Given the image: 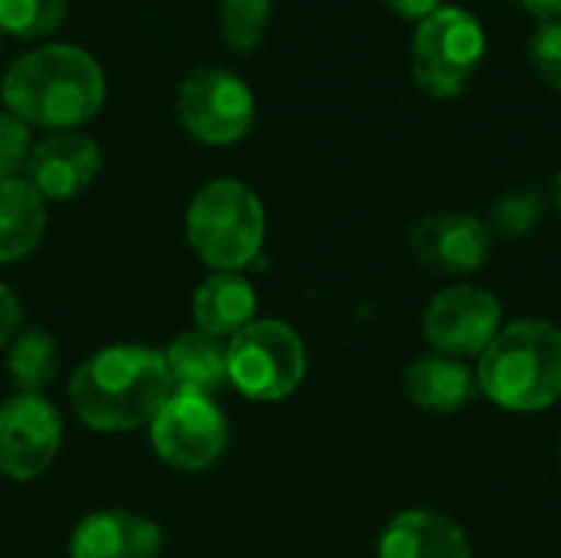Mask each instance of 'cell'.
I'll list each match as a JSON object with an SVG mask.
<instances>
[{"label":"cell","instance_id":"cell-27","mask_svg":"<svg viewBox=\"0 0 561 558\" xmlns=\"http://www.w3.org/2000/svg\"><path fill=\"white\" fill-rule=\"evenodd\" d=\"M523 7H526L539 23L561 20V0H523Z\"/></svg>","mask_w":561,"mask_h":558},{"label":"cell","instance_id":"cell-22","mask_svg":"<svg viewBox=\"0 0 561 558\" xmlns=\"http://www.w3.org/2000/svg\"><path fill=\"white\" fill-rule=\"evenodd\" d=\"M66 20V0H0V33L43 39Z\"/></svg>","mask_w":561,"mask_h":558},{"label":"cell","instance_id":"cell-12","mask_svg":"<svg viewBox=\"0 0 561 558\" xmlns=\"http://www.w3.org/2000/svg\"><path fill=\"white\" fill-rule=\"evenodd\" d=\"M102 171V148L95 138L72 132H49L33 145L26 161V181L39 191L43 201H72L79 197Z\"/></svg>","mask_w":561,"mask_h":558},{"label":"cell","instance_id":"cell-4","mask_svg":"<svg viewBox=\"0 0 561 558\" xmlns=\"http://www.w3.org/2000/svg\"><path fill=\"white\" fill-rule=\"evenodd\" d=\"M184 234L194 257L214 273H240L266 240L263 201L237 178L207 181L184 214Z\"/></svg>","mask_w":561,"mask_h":558},{"label":"cell","instance_id":"cell-24","mask_svg":"<svg viewBox=\"0 0 561 558\" xmlns=\"http://www.w3.org/2000/svg\"><path fill=\"white\" fill-rule=\"evenodd\" d=\"M529 56L539 76L561 92V20L539 23V30L529 39Z\"/></svg>","mask_w":561,"mask_h":558},{"label":"cell","instance_id":"cell-21","mask_svg":"<svg viewBox=\"0 0 561 558\" xmlns=\"http://www.w3.org/2000/svg\"><path fill=\"white\" fill-rule=\"evenodd\" d=\"M273 16V0H220V33L227 49L253 53Z\"/></svg>","mask_w":561,"mask_h":558},{"label":"cell","instance_id":"cell-8","mask_svg":"<svg viewBox=\"0 0 561 558\" xmlns=\"http://www.w3.org/2000/svg\"><path fill=\"white\" fill-rule=\"evenodd\" d=\"M148 431L154 454L178 470L214 467L230 441V428L217 401L194 391H171Z\"/></svg>","mask_w":561,"mask_h":558},{"label":"cell","instance_id":"cell-3","mask_svg":"<svg viewBox=\"0 0 561 558\" xmlns=\"http://www.w3.org/2000/svg\"><path fill=\"white\" fill-rule=\"evenodd\" d=\"M480 391L503 411L536 414L561 398V329L549 319L503 326L477 368Z\"/></svg>","mask_w":561,"mask_h":558},{"label":"cell","instance_id":"cell-14","mask_svg":"<svg viewBox=\"0 0 561 558\" xmlns=\"http://www.w3.org/2000/svg\"><path fill=\"white\" fill-rule=\"evenodd\" d=\"M378 558H473L460 523L434 510L398 513L381 533Z\"/></svg>","mask_w":561,"mask_h":558},{"label":"cell","instance_id":"cell-23","mask_svg":"<svg viewBox=\"0 0 561 558\" xmlns=\"http://www.w3.org/2000/svg\"><path fill=\"white\" fill-rule=\"evenodd\" d=\"M33 128L13 112L0 109V178H20L33 155Z\"/></svg>","mask_w":561,"mask_h":558},{"label":"cell","instance_id":"cell-26","mask_svg":"<svg viewBox=\"0 0 561 558\" xmlns=\"http://www.w3.org/2000/svg\"><path fill=\"white\" fill-rule=\"evenodd\" d=\"M398 16H404V20H414V23H421L424 16H431L434 10H440L444 7V0H385Z\"/></svg>","mask_w":561,"mask_h":558},{"label":"cell","instance_id":"cell-11","mask_svg":"<svg viewBox=\"0 0 561 558\" xmlns=\"http://www.w3.org/2000/svg\"><path fill=\"white\" fill-rule=\"evenodd\" d=\"M408 250L431 273L470 276L490 260L493 234L473 214L440 210V214L421 217L408 230Z\"/></svg>","mask_w":561,"mask_h":558},{"label":"cell","instance_id":"cell-18","mask_svg":"<svg viewBox=\"0 0 561 558\" xmlns=\"http://www.w3.org/2000/svg\"><path fill=\"white\" fill-rule=\"evenodd\" d=\"M168 375L174 391H194V395H217L227 378V345L220 339H210L204 332H184L164 349Z\"/></svg>","mask_w":561,"mask_h":558},{"label":"cell","instance_id":"cell-16","mask_svg":"<svg viewBox=\"0 0 561 558\" xmlns=\"http://www.w3.org/2000/svg\"><path fill=\"white\" fill-rule=\"evenodd\" d=\"M404 388L408 398L431 414H457L480 395L477 372H470L463 358L450 355L417 358L404 375Z\"/></svg>","mask_w":561,"mask_h":558},{"label":"cell","instance_id":"cell-20","mask_svg":"<svg viewBox=\"0 0 561 558\" xmlns=\"http://www.w3.org/2000/svg\"><path fill=\"white\" fill-rule=\"evenodd\" d=\"M542 217H546V194L539 187H513L493 201L486 230L503 240H523L542 224Z\"/></svg>","mask_w":561,"mask_h":558},{"label":"cell","instance_id":"cell-7","mask_svg":"<svg viewBox=\"0 0 561 558\" xmlns=\"http://www.w3.org/2000/svg\"><path fill=\"white\" fill-rule=\"evenodd\" d=\"M181 128L214 148L237 145L256 122L253 89L224 66H197L174 95Z\"/></svg>","mask_w":561,"mask_h":558},{"label":"cell","instance_id":"cell-30","mask_svg":"<svg viewBox=\"0 0 561 558\" xmlns=\"http://www.w3.org/2000/svg\"><path fill=\"white\" fill-rule=\"evenodd\" d=\"M0 53H3V46H0Z\"/></svg>","mask_w":561,"mask_h":558},{"label":"cell","instance_id":"cell-15","mask_svg":"<svg viewBox=\"0 0 561 558\" xmlns=\"http://www.w3.org/2000/svg\"><path fill=\"white\" fill-rule=\"evenodd\" d=\"M197 332L210 339H233L256 319V289L240 273H210L194 293Z\"/></svg>","mask_w":561,"mask_h":558},{"label":"cell","instance_id":"cell-28","mask_svg":"<svg viewBox=\"0 0 561 558\" xmlns=\"http://www.w3.org/2000/svg\"><path fill=\"white\" fill-rule=\"evenodd\" d=\"M552 207H556V214L561 217V171L556 174V181H552Z\"/></svg>","mask_w":561,"mask_h":558},{"label":"cell","instance_id":"cell-29","mask_svg":"<svg viewBox=\"0 0 561 558\" xmlns=\"http://www.w3.org/2000/svg\"><path fill=\"white\" fill-rule=\"evenodd\" d=\"M559 457H561V444H559Z\"/></svg>","mask_w":561,"mask_h":558},{"label":"cell","instance_id":"cell-25","mask_svg":"<svg viewBox=\"0 0 561 558\" xmlns=\"http://www.w3.org/2000/svg\"><path fill=\"white\" fill-rule=\"evenodd\" d=\"M20 319H23V309H20V299L13 296V289L7 283H0V349L10 345L20 332Z\"/></svg>","mask_w":561,"mask_h":558},{"label":"cell","instance_id":"cell-10","mask_svg":"<svg viewBox=\"0 0 561 558\" xmlns=\"http://www.w3.org/2000/svg\"><path fill=\"white\" fill-rule=\"evenodd\" d=\"M62 447V418L46 395H13L0 405V474L30 483Z\"/></svg>","mask_w":561,"mask_h":558},{"label":"cell","instance_id":"cell-13","mask_svg":"<svg viewBox=\"0 0 561 558\" xmlns=\"http://www.w3.org/2000/svg\"><path fill=\"white\" fill-rule=\"evenodd\" d=\"M161 526L128 510H102L85 516L69 536V558H158Z\"/></svg>","mask_w":561,"mask_h":558},{"label":"cell","instance_id":"cell-1","mask_svg":"<svg viewBox=\"0 0 561 558\" xmlns=\"http://www.w3.org/2000/svg\"><path fill=\"white\" fill-rule=\"evenodd\" d=\"M105 72L92 53L69 43H43L3 72V109L30 128L72 132L105 105Z\"/></svg>","mask_w":561,"mask_h":558},{"label":"cell","instance_id":"cell-5","mask_svg":"<svg viewBox=\"0 0 561 558\" xmlns=\"http://www.w3.org/2000/svg\"><path fill=\"white\" fill-rule=\"evenodd\" d=\"M486 56V30L463 7H440L414 30L411 66L431 99H457Z\"/></svg>","mask_w":561,"mask_h":558},{"label":"cell","instance_id":"cell-2","mask_svg":"<svg viewBox=\"0 0 561 558\" xmlns=\"http://www.w3.org/2000/svg\"><path fill=\"white\" fill-rule=\"evenodd\" d=\"M171 391L164 352L148 345H108L72 372L69 405L89 431L128 434L148 428Z\"/></svg>","mask_w":561,"mask_h":558},{"label":"cell","instance_id":"cell-6","mask_svg":"<svg viewBox=\"0 0 561 558\" xmlns=\"http://www.w3.org/2000/svg\"><path fill=\"white\" fill-rule=\"evenodd\" d=\"M227 378L250 401H283L306 378V345L279 319H253L227 342Z\"/></svg>","mask_w":561,"mask_h":558},{"label":"cell","instance_id":"cell-9","mask_svg":"<svg viewBox=\"0 0 561 558\" xmlns=\"http://www.w3.org/2000/svg\"><path fill=\"white\" fill-rule=\"evenodd\" d=\"M503 329V306L490 289L447 286L424 309V339L437 355L480 358Z\"/></svg>","mask_w":561,"mask_h":558},{"label":"cell","instance_id":"cell-17","mask_svg":"<svg viewBox=\"0 0 561 558\" xmlns=\"http://www.w3.org/2000/svg\"><path fill=\"white\" fill-rule=\"evenodd\" d=\"M46 224V201L30 181L0 178V263L26 260L39 247Z\"/></svg>","mask_w":561,"mask_h":558},{"label":"cell","instance_id":"cell-19","mask_svg":"<svg viewBox=\"0 0 561 558\" xmlns=\"http://www.w3.org/2000/svg\"><path fill=\"white\" fill-rule=\"evenodd\" d=\"M7 372L20 395H43L59 372L56 339L43 329L16 332L7 349Z\"/></svg>","mask_w":561,"mask_h":558}]
</instances>
